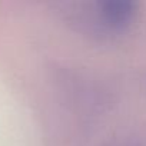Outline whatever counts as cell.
Segmentation results:
<instances>
[{"label":"cell","mask_w":146,"mask_h":146,"mask_svg":"<svg viewBox=\"0 0 146 146\" xmlns=\"http://www.w3.org/2000/svg\"><path fill=\"white\" fill-rule=\"evenodd\" d=\"M135 15V5L130 2H109L102 10V22L110 27H123L126 26Z\"/></svg>","instance_id":"cell-1"}]
</instances>
